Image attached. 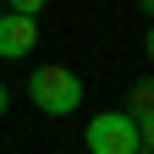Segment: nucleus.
I'll list each match as a JSON object with an SVG mask.
<instances>
[{"mask_svg": "<svg viewBox=\"0 0 154 154\" xmlns=\"http://www.w3.org/2000/svg\"><path fill=\"white\" fill-rule=\"evenodd\" d=\"M28 99H33V110H44L50 121H61V116H72L83 105V77L72 66H33L28 72Z\"/></svg>", "mask_w": 154, "mask_h": 154, "instance_id": "1", "label": "nucleus"}, {"mask_svg": "<svg viewBox=\"0 0 154 154\" xmlns=\"http://www.w3.org/2000/svg\"><path fill=\"white\" fill-rule=\"evenodd\" d=\"M88 154H138V121L132 110H99L83 132Z\"/></svg>", "mask_w": 154, "mask_h": 154, "instance_id": "2", "label": "nucleus"}, {"mask_svg": "<svg viewBox=\"0 0 154 154\" xmlns=\"http://www.w3.org/2000/svg\"><path fill=\"white\" fill-rule=\"evenodd\" d=\"M33 50H38V17L0 11V61H22Z\"/></svg>", "mask_w": 154, "mask_h": 154, "instance_id": "3", "label": "nucleus"}, {"mask_svg": "<svg viewBox=\"0 0 154 154\" xmlns=\"http://www.w3.org/2000/svg\"><path fill=\"white\" fill-rule=\"evenodd\" d=\"M127 110H138V116L154 110V77H138V83L127 88Z\"/></svg>", "mask_w": 154, "mask_h": 154, "instance_id": "4", "label": "nucleus"}, {"mask_svg": "<svg viewBox=\"0 0 154 154\" xmlns=\"http://www.w3.org/2000/svg\"><path fill=\"white\" fill-rule=\"evenodd\" d=\"M132 121H138V149L154 154V110H149V116H132Z\"/></svg>", "mask_w": 154, "mask_h": 154, "instance_id": "5", "label": "nucleus"}, {"mask_svg": "<svg viewBox=\"0 0 154 154\" xmlns=\"http://www.w3.org/2000/svg\"><path fill=\"white\" fill-rule=\"evenodd\" d=\"M50 0H6V11H22V17H38Z\"/></svg>", "mask_w": 154, "mask_h": 154, "instance_id": "6", "label": "nucleus"}, {"mask_svg": "<svg viewBox=\"0 0 154 154\" xmlns=\"http://www.w3.org/2000/svg\"><path fill=\"white\" fill-rule=\"evenodd\" d=\"M143 55H149V61H154V22L143 28Z\"/></svg>", "mask_w": 154, "mask_h": 154, "instance_id": "7", "label": "nucleus"}, {"mask_svg": "<svg viewBox=\"0 0 154 154\" xmlns=\"http://www.w3.org/2000/svg\"><path fill=\"white\" fill-rule=\"evenodd\" d=\"M6 110H11V88L0 83V116H6Z\"/></svg>", "mask_w": 154, "mask_h": 154, "instance_id": "8", "label": "nucleus"}, {"mask_svg": "<svg viewBox=\"0 0 154 154\" xmlns=\"http://www.w3.org/2000/svg\"><path fill=\"white\" fill-rule=\"evenodd\" d=\"M138 11H143V17H154V0H138Z\"/></svg>", "mask_w": 154, "mask_h": 154, "instance_id": "9", "label": "nucleus"}, {"mask_svg": "<svg viewBox=\"0 0 154 154\" xmlns=\"http://www.w3.org/2000/svg\"><path fill=\"white\" fill-rule=\"evenodd\" d=\"M138 154H143V149H138Z\"/></svg>", "mask_w": 154, "mask_h": 154, "instance_id": "10", "label": "nucleus"}]
</instances>
